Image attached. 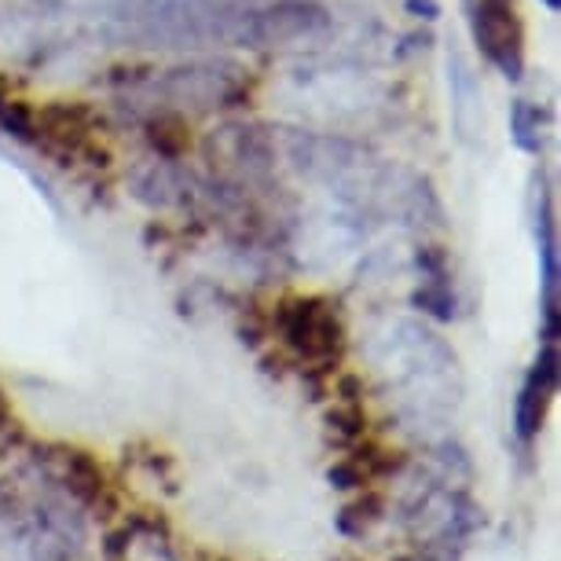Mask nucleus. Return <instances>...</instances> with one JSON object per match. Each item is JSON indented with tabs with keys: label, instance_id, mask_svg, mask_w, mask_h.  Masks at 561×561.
I'll list each match as a JSON object with an SVG mask.
<instances>
[{
	"label": "nucleus",
	"instance_id": "f257e3e1",
	"mask_svg": "<svg viewBox=\"0 0 561 561\" xmlns=\"http://www.w3.org/2000/svg\"><path fill=\"white\" fill-rule=\"evenodd\" d=\"M275 331L294 356L320 370L337 364L345 345L342 316L327 298H287L275 309Z\"/></svg>",
	"mask_w": 561,
	"mask_h": 561
},
{
	"label": "nucleus",
	"instance_id": "f03ea898",
	"mask_svg": "<svg viewBox=\"0 0 561 561\" xmlns=\"http://www.w3.org/2000/svg\"><path fill=\"white\" fill-rule=\"evenodd\" d=\"M478 48L506 78L517 81L525 70V26L517 0H462Z\"/></svg>",
	"mask_w": 561,
	"mask_h": 561
},
{
	"label": "nucleus",
	"instance_id": "7ed1b4c3",
	"mask_svg": "<svg viewBox=\"0 0 561 561\" xmlns=\"http://www.w3.org/2000/svg\"><path fill=\"white\" fill-rule=\"evenodd\" d=\"M327 30V12L312 0H279L268 8H247L239 23V48H272Z\"/></svg>",
	"mask_w": 561,
	"mask_h": 561
},
{
	"label": "nucleus",
	"instance_id": "20e7f679",
	"mask_svg": "<svg viewBox=\"0 0 561 561\" xmlns=\"http://www.w3.org/2000/svg\"><path fill=\"white\" fill-rule=\"evenodd\" d=\"M554 389H558V342H543L533 370L525 375L514 400V433L522 444H533L539 437Z\"/></svg>",
	"mask_w": 561,
	"mask_h": 561
},
{
	"label": "nucleus",
	"instance_id": "39448f33",
	"mask_svg": "<svg viewBox=\"0 0 561 561\" xmlns=\"http://www.w3.org/2000/svg\"><path fill=\"white\" fill-rule=\"evenodd\" d=\"M536 242H539V305H543V342H558V236L550 195H539L536 214Z\"/></svg>",
	"mask_w": 561,
	"mask_h": 561
},
{
	"label": "nucleus",
	"instance_id": "423d86ee",
	"mask_svg": "<svg viewBox=\"0 0 561 561\" xmlns=\"http://www.w3.org/2000/svg\"><path fill=\"white\" fill-rule=\"evenodd\" d=\"M448 84H451V122L459 129L462 140H473L484 129L481 118V89L478 78H473L470 62L462 59L459 48L448 51Z\"/></svg>",
	"mask_w": 561,
	"mask_h": 561
},
{
	"label": "nucleus",
	"instance_id": "0eeeda50",
	"mask_svg": "<svg viewBox=\"0 0 561 561\" xmlns=\"http://www.w3.org/2000/svg\"><path fill=\"white\" fill-rule=\"evenodd\" d=\"M62 481H67L70 495L81 506H107V473L100 470V462L89 451L62 448L59 455Z\"/></svg>",
	"mask_w": 561,
	"mask_h": 561
},
{
	"label": "nucleus",
	"instance_id": "6e6552de",
	"mask_svg": "<svg viewBox=\"0 0 561 561\" xmlns=\"http://www.w3.org/2000/svg\"><path fill=\"white\" fill-rule=\"evenodd\" d=\"M382 517H386V495L364 492L356 503H348L345 511L337 514V533L348 536V539H359L382 522Z\"/></svg>",
	"mask_w": 561,
	"mask_h": 561
},
{
	"label": "nucleus",
	"instance_id": "1a4fd4ad",
	"mask_svg": "<svg viewBox=\"0 0 561 561\" xmlns=\"http://www.w3.org/2000/svg\"><path fill=\"white\" fill-rule=\"evenodd\" d=\"M511 129H514V140H517L522 151H528V154L543 151V114H539L533 103H525V100L514 103Z\"/></svg>",
	"mask_w": 561,
	"mask_h": 561
},
{
	"label": "nucleus",
	"instance_id": "9d476101",
	"mask_svg": "<svg viewBox=\"0 0 561 561\" xmlns=\"http://www.w3.org/2000/svg\"><path fill=\"white\" fill-rule=\"evenodd\" d=\"M327 426H331L334 440L342 444V448H353L356 440H364L367 415H364V408H359V400H345L342 408H334L331 415H327Z\"/></svg>",
	"mask_w": 561,
	"mask_h": 561
},
{
	"label": "nucleus",
	"instance_id": "9b49d317",
	"mask_svg": "<svg viewBox=\"0 0 561 561\" xmlns=\"http://www.w3.org/2000/svg\"><path fill=\"white\" fill-rule=\"evenodd\" d=\"M415 305H419V309L433 312L437 320H451V316H455V298H451V290L444 287L440 279H433L430 287H422L415 294Z\"/></svg>",
	"mask_w": 561,
	"mask_h": 561
}]
</instances>
